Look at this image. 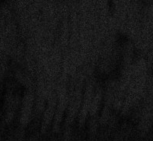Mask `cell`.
I'll use <instances>...</instances> for the list:
<instances>
[{
  "instance_id": "obj_1",
  "label": "cell",
  "mask_w": 153,
  "mask_h": 141,
  "mask_svg": "<svg viewBox=\"0 0 153 141\" xmlns=\"http://www.w3.org/2000/svg\"><path fill=\"white\" fill-rule=\"evenodd\" d=\"M138 44L123 32L109 36L100 47L94 64V75L103 84H112L124 78L137 66Z\"/></svg>"
}]
</instances>
